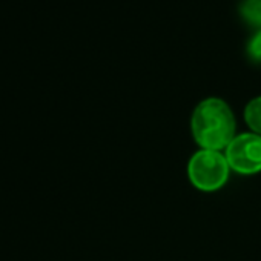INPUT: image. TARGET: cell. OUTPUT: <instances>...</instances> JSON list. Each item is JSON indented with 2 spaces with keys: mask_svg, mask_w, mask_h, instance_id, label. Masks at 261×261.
<instances>
[{
  "mask_svg": "<svg viewBox=\"0 0 261 261\" xmlns=\"http://www.w3.org/2000/svg\"><path fill=\"white\" fill-rule=\"evenodd\" d=\"M235 118L220 98H206L194 111L192 134L195 142L209 151L227 148L233 140Z\"/></svg>",
  "mask_w": 261,
  "mask_h": 261,
  "instance_id": "cell-1",
  "label": "cell"
},
{
  "mask_svg": "<svg viewBox=\"0 0 261 261\" xmlns=\"http://www.w3.org/2000/svg\"><path fill=\"white\" fill-rule=\"evenodd\" d=\"M243 11L253 22L261 20V0H247L244 8H243Z\"/></svg>",
  "mask_w": 261,
  "mask_h": 261,
  "instance_id": "cell-5",
  "label": "cell"
},
{
  "mask_svg": "<svg viewBox=\"0 0 261 261\" xmlns=\"http://www.w3.org/2000/svg\"><path fill=\"white\" fill-rule=\"evenodd\" d=\"M188 174L192 185L201 191L220 189L229 177V163L226 155L218 151H198L189 162Z\"/></svg>",
  "mask_w": 261,
  "mask_h": 261,
  "instance_id": "cell-2",
  "label": "cell"
},
{
  "mask_svg": "<svg viewBox=\"0 0 261 261\" xmlns=\"http://www.w3.org/2000/svg\"><path fill=\"white\" fill-rule=\"evenodd\" d=\"M244 118L250 129L261 136V97H256L249 101L244 111Z\"/></svg>",
  "mask_w": 261,
  "mask_h": 261,
  "instance_id": "cell-4",
  "label": "cell"
},
{
  "mask_svg": "<svg viewBox=\"0 0 261 261\" xmlns=\"http://www.w3.org/2000/svg\"><path fill=\"white\" fill-rule=\"evenodd\" d=\"M249 53L253 59L261 60V31H258L249 43Z\"/></svg>",
  "mask_w": 261,
  "mask_h": 261,
  "instance_id": "cell-6",
  "label": "cell"
},
{
  "mask_svg": "<svg viewBox=\"0 0 261 261\" xmlns=\"http://www.w3.org/2000/svg\"><path fill=\"white\" fill-rule=\"evenodd\" d=\"M226 160L229 168L243 175L261 171V137L256 134H243L235 137L227 149Z\"/></svg>",
  "mask_w": 261,
  "mask_h": 261,
  "instance_id": "cell-3",
  "label": "cell"
}]
</instances>
